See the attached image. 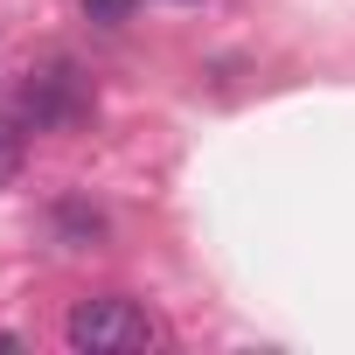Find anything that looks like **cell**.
<instances>
[{
	"label": "cell",
	"mask_w": 355,
	"mask_h": 355,
	"mask_svg": "<svg viewBox=\"0 0 355 355\" xmlns=\"http://www.w3.org/2000/svg\"><path fill=\"white\" fill-rule=\"evenodd\" d=\"M63 341H70L77 355H139V348L160 341V327H153V313H146L139 300L98 293V300H77V306L63 313Z\"/></svg>",
	"instance_id": "obj_1"
},
{
	"label": "cell",
	"mask_w": 355,
	"mask_h": 355,
	"mask_svg": "<svg viewBox=\"0 0 355 355\" xmlns=\"http://www.w3.org/2000/svg\"><path fill=\"white\" fill-rule=\"evenodd\" d=\"M21 112L35 119V125H77L84 112H91V91L77 84V70H28V91H21Z\"/></svg>",
	"instance_id": "obj_2"
},
{
	"label": "cell",
	"mask_w": 355,
	"mask_h": 355,
	"mask_svg": "<svg viewBox=\"0 0 355 355\" xmlns=\"http://www.w3.org/2000/svg\"><path fill=\"white\" fill-rule=\"evenodd\" d=\"M21 153H28V146H21V125H15V119H0V189L21 174Z\"/></svg>",
	"instance_id": "obj_3"
},
{
	"label": "cell",
	"mask_w": 355,
	"mask_h": 355,
	"mask_svg": "<svg viewBox=\"0 0 355 355\" xmlns=\"http://www.w3.org/2000/svg\"><path fill=\"white\" fill-rule=\"evenodd\" d=\"M84 8H91V21H125L132 0H84Z\"/></svg>",
	"instance_id": "obj_4"
}]
</instances>
